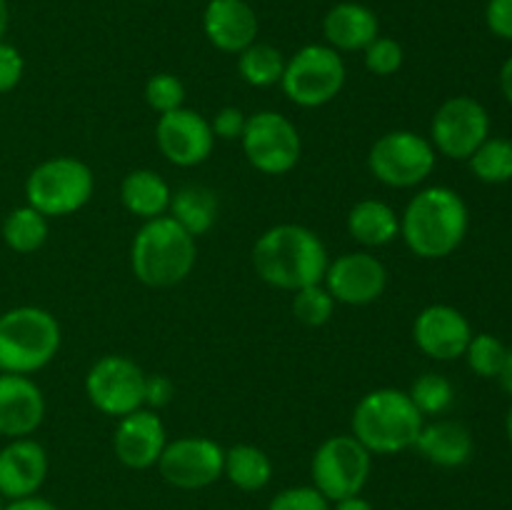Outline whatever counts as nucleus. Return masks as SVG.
<instances>
[{
    "label": "nucleus",
    "instance_id": "f257e3e1",
    "mask_svg": "<svg viewBox=\"0 0 512 510\" xmlns=\"http://www.w3.org/2000/svg\"><path fill=\"white\" fill-rule=\"evenodd\" d=\"M470 228L468 203L448 185L418 190L400 213V238L413 255L440 260L463 245Z\"/></svg>",
    "mask_w": 512,
    "mask_h": 510
},
{
    "label": "nucleus",
    "instance_id": "f03ea898",
    "mask_svg": "<svg viewBox=\"0 0 512 510\" xmlns=\"http://www.w3.org/2000/svg\"><path fill=\"white\" fill-rule=\"evenodd\" d=\"M253 265L265 283L295 293L305 285L323 283L330 255L315 230L298 223H280L255 240Z\"/></svg>",
    "mask_w": 512,
    "mask_h": 510
},
{
    "label": "nucleus",
    "instance_id": "7ed1b4c3",
    "mask_svg": "<svg viewBox=\"0 0 512 510\" xmlns=\"http://www.w3.org/2000/svg\"><path fill=\"white\" fill-rule=\"evenodd\" d=\"M425 418L408 390L378 388L365 393L353 410L350 428L370 455H398L415 448Z\"/></svg>",
    "mask_w": 512,
    "mask_h": 510
},
{
    "label": "nucleus",
    "instance_id": "20e7f679",
    "mask_svg": "<svg viewBox=\"0 0 512 510\" xmlns=\"http://www.w3.org/2000/svg\"><path fill=\"white\" fill-rule=\"evenodd\" d=\"M198 245L170 215L145 220L130 245V268L148 288H173L195 268Z\"/></svg>",
    "mask_w": 512,
    "mask_h": 510
},
{
    "label": "nucleus",
    "instance_id": "39448f33",
    "mask_svg": "<svg viewBox=\"0 0 512 510\" xmlns=\"http://www.w3.org/2000/svg\"><path fill=\"white\" fill-rule=\"evenodd\" d=\"M60 343V323L50 310L18 305L0 313V373H38L53 363Z\"/></svg>",
    "mask_w": 512,
    "mask_h": 510
},
{
    "label": "nucleus",
    "instance_id": "423d86ee",
    "mask_svg": "<svg viewBox=\"0 0 512 510\" xmlns=\"http://www.w3.org/2000/svg\"><path fill=\"white\" fill-rule=\"evenodd\" d=\"M95 193V175L88 163L73 155H55L43 160L25 178V203L45 218H65L90 203Z\"/></svg>",
    "mask_w": 512,
    "mask_h": 510
},
{
    "label": "nucleus",
    "instance_id": "0eeeda50",
    "mask_svg": "<svg viewBox=\"0 0 512 510\" xmlns=\"http://www.w3.org/2000/svg\"><path fill=\"white\" fill-rule=\"evenodd\" d=\"M345 78L348 70L338 50L325 43H308L285 60L280 88L290 103L300 108H320L338 98Z\"/></svg>",
    "mask_w": 512,
    "mask_h": 510
},
{
    "label": "nucleus",
    "instance_id": "6e6552de",
    "mask_svg": "<svg viewBox=\"0 0 512 510\" xmlns=\"http://www.w3.org/2000/svg\"><path fill=\"white\" fill-rule=\"evenodd\" d=\"M438 153L425 135L413 130H390L380 135L368 153V170L388 188H418L433 175Z\"/></svg>",
    "mask_w": 512,
    "mask_h": 510
},
{
    "label": "nucleus",
    "instance_id": "1a4fd4ad",
    "mask_svg": "<svg viewBox=\"0 0 512 510\" xmlns=\"http://www.w3.org/2000/svg\"><path fill=\"white\" fill-rule=\"evenodd\" d=\"M373 470V455L363 443L350 435H330L318 445L310 463V478L313 485L330 500L360 495L370 480Z\"/></svg>",
    "mask_w": 512,
    "mask_h": 510
},
{
    "label": "nucleus",
    "instance_id": "9d476101",
    "mask_svg": "<svg viewBox=\"0 0 512 510\" xmlns=\"http://www.w3.org/2000/svg\"><path fill=\"white\" fill-rule=\"evenodd\" d=\"M240 145L248 163L263 175L290 173L303 153L298 128L288 115L278 110H258L248 115Z\"/></svg>",
    "mask_w": 512,
    "mask_h": 510
},
{
    "label": "nucleus",
    "instance_id": "9b49d317",
    "mask_svg": "<svg viewBox=\"0 0 512 510\" xmlns=\"http://www.w3.org/2000/svg\"><path fill=\"white\" fill-rule=\"evenodd\" d=\"M490 138V113L473 95L443 100L430 123L435 153L450 160H468Z\"/></svg>",
    "mask_w": 512,
    "mask_h": 510
},
{
    "label": "nucleus",
    "instance_id": "f8f14e48",
    "mask_svg": "<svg viewBox=\"0 0 512 510\" xmlns=\"http://www.w3.org/2000/svg\"><path fill=\"white\" fill-rule=\"evenodd\" d=\"M145 375L148 373L125 355H103L85 375V395L103 415L123 418L143 408Z\"/></svg>",
    "mask_w": 512,
    "mask_h": 510
},
{
    "label": "nucleus",
    "instance_id": "ddd939ff",
    "mask_svg": "<svg viewBox=\"0 0 512 510\" xmlns=\"http://www.w3.org/2000/svg\"><path fill=\"white\" fill-rule=\"evenodd\" d=\"M225 448L205 435L168 440L158 465L165 483L180 490H203L223 478Z\"/></svg>",
    "mask_w": 512,
    "mask_h": 510
},
{
    "label": "nucleus",
    "instance_id": "4468645a",
    "mask_svg": "<svg viewBox=\"0 0 512 510\" xmlns=\"http://www.w3.org/2000/svg\"><path fill=\"white\" fill-rule=\"evenodd\" d=\"M155 143L168 163L178 168H195L213 155L215 135L205 115L183 105V108L158 115Z\"/></svg>",
    "mask_w": 512,
    "mask_h": 510
},
{
    "label": "nucleus",
    "instance_id": "2eb2a0df",
    "mask_svg": "<svg viewBox=\"0 0 512 510\" xmlns=\"http://www.w3.org/2000/svg\"><path fill=\"white\" fill-rule=\"evenodd\" d=\"M323 285L335 303L370 305L388 288V268L368 250H353L330 260Z\"/></svg>",
    "mask_w": 512,
    "mask_h": 510
},
{
    "label": "nucleus",
    "instance_id": "dca6fc26",
    "mask_svg": "<svg viewBox=\"0 0 512 510\" xmlns=\"http://www.w3.org/2000/svg\"><path fill=\"white\" fill-rule=\"evenodd\" d=\"M168 445V430L158 410L138 408L118 418L113 435L115 458L130 470L155 468Z\"/></svg>",
    "mask_w": 512,
    "mask_h": 510
},
{
    "label": "nucleus",
    "instance_id": "f3484780",
    "mask_svg": "<svg viewBox=\"0 0 512 510\" xmlns=\"http://www.w3.org/2000/svg\"><path fill=\"white\" fill-rule=\"evenodd\" d=\"M473 328L458 308L445 303L428 305L415 315L413 340L433 360H458L465 355Z\"/></svg>",
    "mask_w": 512,
    "mask_h": 510
},
{
    "label": "nucleus",
    "instance_id": "a211bd4d",
    "mask_svg": "<svg viewBox=\"0 0 512 510\" xmlns=\"http://www.w3.org/2000/svg\"><path fill=\"white\" fill-rule=\"evenodd\" d=\"M45 420V395L30 375L0 373V435L30 438Z\"/></svg>",
    "mask_w": 512,
    "mask_h": 510
},
{
    "label": "nucleus",
    "instance_id": "6ab92c4d",
    "mask_svg": "<svg viewBox=\"0 0 512 510\" xmlns=\"http://www.w3.org/2000/svg\"><path fill=\"white\" fill-rule=\"evenodd\" d=\"M50 460L33 438H15L0 448V493L5 500L38 495L48 478Z\"/></svg>",
    "mask_w": 512,
    "mask_h": 510
},
{
    "label": "nucleus",
    "instance_id": "aec40b11",
    "mask_svg": "<svg viewBox=\"0 0 512 510\" xmlns=\"http://www.w3.org/2000/svg\"><path fill=\"white\" fill-rule=\"evenodd\" d=\"M203 30L210 45L238 55L258 40L260 23L245 0H210L203 13Z\"/></svg>",
    "mask_w": 512,
    "mask_h": 510
},
{
    "label": "nucleus",
    "instance_id": "412c9836",
    "mask_svg": "<svg viewBox=\"0 0 512 510\" xmlns=\"http://www.w3.org/2000/svg\"><path fill=\"white\" fill-rule=\"evenodd\" d=\"M323 35L325 45L338 53H363L380 35V20L368 5L345 0L325 13Z\"/></svg>",
    "mask_w": 512,
    "mask_h": 510
},
{
    "label": "nucleus",
    "instance_id": "4be33fe9",
    "mask_svg": "<svg viewBox=\"0 0 512 510\" xmlns=\"http://www.w3.org/2000/svg\"><path fill=\"white\" fill-rule=\"evenodd\" d=\"M415 450L438 468H460L473 458V433L458 420H433L423 425Z\"/></svg>",
    "mask_w": 512,
    "mask_h": 510
},
{
    "label": "nucleus",
    "instance_id": "5701e85b",
    "mask_svg": "<svg viewBox=\"0 0 512 510\" xmlns=\"http://www.w3.org/2000/svg\"><path fill=\"white\" fill-rule=\"evenodd\" d=\"M170 198H173V190H170L168 180L155 173V170H130L123 183H120V203L130 215L140 218L143 223L160 218V215H168Z\"/></svg>",
    "mask_w": 512,
    "mask_h": 510
},
{
    "label": "nucleus",
    "instance_id": "b1692460",
    "mask_svg": "<svg viewBox=\"0 0 512 510\" xmlns=\"http://www.w3.org/2000/svg\"><path fill=\"white\" fill-rule=\"evenodd\" d=\"M348 233L363 248H383L400 238V215L385 200L365 198L350 208Z\"/></svg>",
    "mask_w": 512,
    "mask_h": 510
},
{
    "label": "nucleus",
    "instance_id": "393cba45",
    "mask_svg": "<svg viewBox=\"0 0 512 510\" xmlns=\"http://www.w3.org/2000/svg\"><path fill=\"white\" fill-rule=\"evenodd\" d=\"M168 215L193 238L205 235L218 220V198L210 188L198 183L183 185L170 198Z\"/></svg>",
    "mask_w": 512,
    "mask_h": 510
},
{
    "label": "nucleus",
    "instance_id": "a878e982",
    "mask_svg": "<svg viewBox=\"0 0 512 510\" xmlns=\"http://www.w3.org/2000/svg\"><path fill=\"white\" fill-rule=\"evenodd\" d=\"M223 478H228L243 493H258L273 480V460L263 448L250 443L233 445L225 450Z\"/></svg>",
    "mask_w": 512,
    "mask_h": 510
},
{
    "label": "nucleus",
    "instance_id": "bb28decb",
    "mask_svg": "<svg viewBox=\"0 0 512 510\" xmlns=\"http://www.w3.org/2000/svg\"><path fill=\"white\" fill-rule=\"evenodd\" d=\"M50 218H45L40 210L30 208L28 203L13 208L3 220V240L10 250L20 255L35 253L45 245L50 235Z\"/></svg>",
    "mask_w": 512,
    "mask_h": 510
},
{
    "label": "nucleus",
    "instance_id": "cd10ccee",
    "mask_svg": "<svg viewBox=\"0 0 512 510\" xmlns=\"http://www.w3.org/2000/svg\"><path fill=\"white\" fill-rule=\"evenodd\" d=\"M285 70V58L275 45L260 43L255 40L253 45L238 53V73L253 88H273L280 85Z\"/></svg>",
    "mask_w": 512,
    "mask_h": 510
},
{
    "label": "nucleus",
    "instance_id": "c85d7f7f",
    "mask_svg": "<svg viewBox=\"0 0 512 510\" xmlns=\"http://www.w3.org/2000/svg\"><path fill=\"white\" fill-rule=\"evenodd\" d=\"M470 173L488 185H503L512 180V140L490 135L468 158Z\"/></svg>",
    "mask_w": 512,
    "mask_h": 510
},
{
    "label": "nucleus",
    "instance_id": "c756f323",
    "mask_svg": "<svg viewBox=\"0 0 512 510\" xmlns=\"http://www.w3.org/2000/svg\"><path fill=\"white\" fill-rule=\"evenodd\" d=\"M408 395L423 418H435V415L448 413L450 405L455 403L453 383L440 373L418 375L413 385H410Z\"/></svg>",
    "mask_w": 512,
    "mask_h": 510
},
{
    "label": "nucleus",
    "instance_id": "7c9ffc66",
    "mask_svg": "<svg viewBox=\"0 0 512 510\" xmlns=\"http://www.w3.org/2000/svg\"><path fill=\"white\" fill-rule=\"evenodd\" d=\"M335 313V298L323 283L305 285L293 293V315L300 323L318 328L325 325Z\"/></svg>",
    "mask_w": 512,
    "mask_h": 510
},
{
    "label": "nucleus",
    "instance_id": "2f4dec72",
    "mask_svg": "<svg viewBox=\"0 0 512 510\" xmlns=\"http://www.w3.org/2000/svg\"><path fill=\"white\" fill-rule=\"evenodd\" d=\"M505 353H508V348L493 333H473L463 358L468 360V368L480 378H498Z\"/></svg>",
    "mask_w": 512,
    "mask_h": 510
},
{
    "label": "nucleus",
    "instance_id": "473e14b6",
    "mask_svg": "<svg viewBox=\"0 0 512 510\" xmlns=\"http://www.w3.org/2000/svg\"><path fill=\"white\" fill-rule=\"evenodd\" d=\"M145 103L158 115L170 113L185 105V85L173 73H155L145 83Z\"/></svg>",
    "mask_w": 512,
    "mask_h": 510
},
{
    "label": "nucleus",
    "instance_id": "72a5a7b5",
    "mask_svg": "<svg viewBox=\"0 0 512 510\" xmlns=\"http://www.w3.org/2000/svg\"><path fill=\"white\" fill-rule=\"evenodd\" d=\"M363 60L368 73L378 75V78H388L403 68L405 50L398 40L388 38V35H378L368 48L363 50Z\"/></svg>",
    "mask_w": 512,
    "mask_h": 510
},
{
    "label": "nucleus",
    "instance_id": "f704fd0d",
    "mask_svg": "<svg viewBox=\"0 0 512 510\" xmlns=\"http://www.w3.org/2000/svg\"><path fill=\"white\" fill-rule=\"evenodd\" d=\"M268 510H333V503L315 485H293L275 493Z\"/></svg>",
    "mask_w": 512,
    "mask_h": 510
},
{
    "label": "nucleus",
    "instance_id": "c9c22d12",
    "mask_svg": "<svg viewBox=\"0 0 512 510\" xmlns=\"http://www.w3.org/2000/svg\"><path fill=\"white\" fill-rule=\"evenodd\" d=\"M25 75L23 53L8 40H0V95L10 93L20 85Z\"/></svg>",
    "mask_w": 512,
    "mask_h": 510
},
{
    "label": "nucleus",
    "instance_id": "e433bc0d",
    "mask_svg": "<svg viewBox=\"0 0 512 510\" xmlns=\"http://www.w3.org/2000/svg\"><path fill=\"white\" fill-rule=\"evenodd\" d=\"M245 125H248V115L240 108H235V105H225L210 120L215 140H240L245 133Z\"/></svg>",
    "mask_w": 512,
    "mask_h": 510
},
{
    "label": "nucleus",
    "instance_id": "4c0bfd02",
    "mask_svg": "<svg viewBox=\"0 0 512 510\" xmlns=\"http://www.w3.org/2000/svg\"><path fill=\"white\" fill-rule=\"evenodd\" d=\"M175 398V383L168 375H145V390H143V408L160 410L165 405L173 403Z\"/></svg>",
    "mask_w": 512,
    "mask_h": 510
},
{
    "label": "nucleus",
    "instance_id": "58836bf2",
    "mask_svg": "<svg viewBox=\"0 0 512 510\" xmlns=\"http://www.w3.org/2000/svg\"><path fill=\"white\" fill-rule=\"evenodd\" d=\"M485 23L495 38L512 40V0H488Z\"/></svg>",
    "mask_w": 512,
    "mask_h": 510
},
{
    "label": "nucleus",
    "instance_id": "ea45409f",
    "mask_svg": "<svg viewBox=\"0 0 512 510\" xmlns=\"http://www.w3.org/2000/svg\"><path fill=\"white\" fill-rule=\"evenodd\" d=\"M5 510H60L53 500L40 498V495H28V498L8 500Z\"/></svg>",
    "mask_w": 512,
    "mask_h": 510
},
{
    "label": "nucleus",
    "instance_id": "a19ab883",
    "mask_svg": "<svg viewBox=\"0 0 512 510\" xmlns=\"http://www.w3.org/2000/svg\"><path fill=\"white\" fill-rule=\"evenodd\" d=\"M333 510H375L373 503L368 498L360 495H350V498H340L333 503Z\"/></svg>",
    "mask_w": 512,
    "mask_h": 510
},
{
    "label": "nucleus",
    "instance_id": "79ce46f5",
    "mask_svg": "<svg viewBox=\"0 0 512 510\" xmlns=\"http://www.w3.org/2000/svg\"><path fill=\"white\" fill-rule=\"evenodd\" d=\"M498 383H500V388L505 390V393L512 395V348H508V353H505L503 365H500Z\"/></svg>",
    "mask_w": 512,
    "mask_h": 510
},
{
    "label": "nucleus",
    "instance_id": "37998d69",
    "mask_svg": "<svg viewBox=\"0 0 512 510\" xmlns=\"http://www.w3.org/2000/svg\"><path fill=\"white\" fill-rule=\"evenodd\" d=\"M500 90H503L505 100L512 105V55L503 63L500 68Z\"/></svg>",
    "mask_w": 512,
    "mask_h": 510
},
{
    "label": "nucleus",
    "instance_id": "c03bdc74",
    "mask_svg": "<svg viewBox=\"0 0 512 510\" xmlns=\"http://www.w3.org/2000/svg\"><path fill=\"white\" fill-rule=\"evenodd\" d=\"M8 28H10V5L8 0H0V40H5Z\"/></svg>",
    "mask_w": 512,
    "mask_h": 510
},
{
    "label": "nucleus",
    "instance_id": "a18cd8bd",
    "mask_svg": "<svg viewBox=\"0 0 512 510\" xmlns=\"http://www.w3.org/2000/svg\"><path fill=\"white\" fill-rule=\"evenodd\" d=\"M505 433H508V440H510V445H512V403H510L508 415H505Z\"/></svg>",
    "mask_w": 512,
    "mask_h": 510
},
{
    "label": "nucleus",
    "instance_id": "49530a36",
    "mask_svg": "<svg viewBox=\"0 0 512 510\" xmlns=\"http://www.w3.org/2000/svg\"><path fill=\"white\" fill-rule=\"evenodd\" d=\"M5 505H8V500H5L3 493H0V510H5Z\"/></svg>",
    "mask_w": 512,
    "mask_h": 510
}]
</instances>
